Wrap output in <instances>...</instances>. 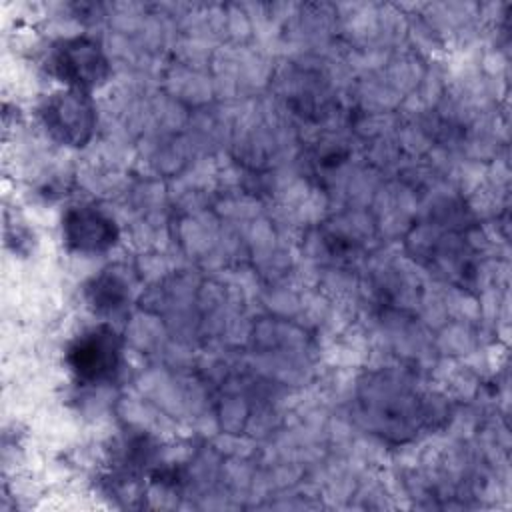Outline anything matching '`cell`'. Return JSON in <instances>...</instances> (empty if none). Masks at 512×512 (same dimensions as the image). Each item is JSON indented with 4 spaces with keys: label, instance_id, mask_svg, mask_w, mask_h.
Returning <instances> with one entry per match:
<instances>
[{
    "label": "cell",
    "instance_id": "1",
    "mask_svg": "<svg viewBox=\"0 0 512 512\" xmlns=\"http://www.w3.org/2000/svg\"><path fill=\"white\" fill-rule=\"evenodd\" d=\"M358 414L368 430L390 442L412 440L444 418L438 400L394 370L370 374L360 382Z\"/></svg>",
    "mask_w": 512,
    "mask_h": 512
},
{
    "label": "cell",
    "instance_id": "2",
    "mask_svg": "<svg viewBox=\"0 0 512 512\" xmlns=\"http://www.w3.org/2000/svg\"><path fill=\"white\" fill-rule=\"evenodd\" d=\"M122 360V338L108 324L86 330L66 350V362L72 374L84 384L110 382Z\"/></svg>",
    "mask_w": 512,
    "mask_h": 512
},
{
    "label": "cell",
    "instance_id": "3",
    "mask_svg": "<svg viewBox=\"0 0 512 512\" xmlns=\"http://www.w3.org/2000/svg\"><path fill=\"white\" fill-rule=\"evenodd\" d=\"M40 116L52 138L68 146H84L96 126L92 100L86 92L76 88L52 94L44 102Z\"/></svg>",
    "mask_w": 512,
    "mask_h": 512
},
{
    "label": "cell",
    "instance_id": "4",
    "mask_svg": "<svg viewBox=\"0 0 512 512\" xmlns=\"http://www.w3.org/2000/svg\"><path fill=\"white\" fill-rule=\"evenodd\" d=\"M50 72L76 90H90L108 78V60L102 48L90 38L60 42L48 60Z\"/></svg>",
    "mask_w": 512,
    "mask_h": 512
},
{
    "label": "cell",
    "instance_id": "5",
    "mask_svg": "<svg viewBox=\"0 0 512 512\" xmlns=\"http://www.w3.org/2000/svg\"><path fill=\"white\" fill-rule=\"evenodd\" d=\"M118 238L116 224L94 206L70 208L64 216V240L82 254L104 252L114 246Z\"/></svg>",
    "mask_w": 512,
    "mask_h": 512
},
{
    "label": "cell",
    "instance_id": "6",
    "mask_svg": "<svg viewBox=\"0 0 512 512\" xmlns=\"http://www.w3.org/2000/svg\"><path fill=\"white\" fill-rule=\"evenodd\" d=\"M128 286L122 282L120 276L104 272L100 278L94 280L90 286V302L96 310H116L124 306V300L128 298Z\"/></svg>",
    "mask_w": 512,
    "mask_h": 512
}]
</instances>
